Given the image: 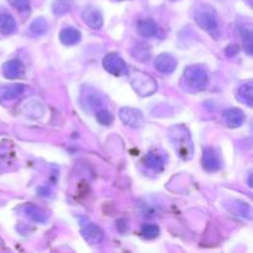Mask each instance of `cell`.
Here are the masks:
<instances>
[{
  "label": "cell",
  "instance_id": "cell-23",
  "mask_svg": "<svg viewBox=\"0 0 253 253\" xmlns=\"http://www.w3.org/2000/svg\"><path fill=\"white\" fill-rule=\"evenodd\" d=\"M132 57L140 62H147L151 58V52L146 44H137L133 47Z\"/></svg>",
  "mask_w": 253,
  "mask_h": 253
},
{
  "label": "cell",
  "instance_id": "cell-9",
  "mask_svg": "<svg viewBox=\"0 0 253 253\" xmlns=\"http://www.w3.org/2000/svg\"><path fill=\"white\" fill-rule=\"evenodd\" d=\"M82 236L84 237L88 244L99 245L104 240V232L98 225L88 224L82 230Z\"/></svg>",
  "mask_w": 253,
  "mask_h": 253
},
{
  "label": "cell",
  "instance_id": "cell-22",
  "mask_svg": "<svg viewBox=\"0 0 253 253\" xmlns=\"http://www.w3.org/2000/svg\"><path fill=\"white\" fill-rule=\"evenodd\" d=\"M47 29H48V24H47L44 17H37L30 25V31L36 36H42V35L46 34Z\"/></svg>",
  "mask_w": 253,
  "mask_h": 253
},
{
  "label": "cell",
  "instance_id": "cell-18",
  "mask_svg": "<svg viewBox=\"0 0 253 253\" xmlns=\"http://www.w3.org/2000/svg\"><path fill=\"white\" fill-rule=\"evenodd\" d=\"M16 30V22L10 14L0 11V32L4 35H10Z\"/></svg>",
  "mask_w": 253,
  "mask_h": 253
},
{
  "label": "cell",
  "instance_id": "cell-6",
  "mask_svg": "<svg viewBox=\"0 0 253 253\" xmlns=\"http://www.w3.org/2000/svg\"><path fill=\"white\" fill-rule=\"evenodd\" d=\"M120 115L121 121H123L125 125L130 126V127L138 128L145 124V118H143V114L141 113L138 109L135 108H128V106H125V108L120 109Z\"/></svg>",
  "mask_w": 253,
  "mask_h": 253
},
{
  "label": "cell",
  "instance_id": "cell-3",
  "mask_svg": "<svg viewBox=\"0 0 253 253\" xmlns=\"http://www.w3.org/2000/svg\"><path fill=\"white\" fill-rule=\"evenodd\" d=\"M185 83L194 90H200L205 88L209 81L207 71L200 66H189L184 71Z\"/></svg>",
  "mask_w": 253,
  "mask_h": 253
},
{
  "label": "cell",
  "instance_id": "cell-29",
  "mask_svg": "<svg viewBox=\"0 0 253 253\" xmlns=\"http://www.w3.org/2000/svg\"><path fill=\"white\" fill-rule=\"evenodd\" d=\"M172 1H174V0H172Z\"/></svg>",
  "mask_w": 253,
  "mask_h": 253
},
{
  "label": "cell",
  "instance_id": "cell-25",
  "mask_svg": "<svg viewBox=\"0 0 253 253\" xmlns=\"http://www.w3.org/2000/svg\"><path fill=\"white\" fill-rule=\"evenodd\" d=\"M95 116H96V120H98L101 125H106V126L111 125L114 121V116L111 115L108 110H104V109L96 111Z\"/></svg>",
  "mask_w": 253,
  "mask_h": 253
},
{
  "label": "cell",
  "instance_id": "cell-1",
  "mask_svg": "<svg viewBox=\"0 0 253 253\" xmlns=\"http://www.w3.org/2000/svg\"><path fill=\"white\" fill-rule=\"evenodd\" d=\"M168 133H169L170 143L177 155L184 161L190 160L194 152V145L189 130L184 125H175L169 128Z\"/></svg>",
  "mask_w": 253,
  "mask_h": 253
},
{
  "label": "cell",
  "instance_id": "cell-27",
  "mask_svg": "<svg viewBox=\"0 0 253 253\" xmlns=\"http://www.w3.org/2000/svg\"><path fill=\"white\" fill-rule=\"evenodd\" d=\"M85 104L86 106H89L90 109H94V110L96 109V110H98V109L103 105V101H101V99L99 98L98 95H95V94H88V95H86Z\"/></svg>",
  "mask_w": 253,
  "mask_h": 253
},
{
  "label": "cell",
  "instance_id": "cell-7",
  "mask_svg": "<svg viewBox=\"0 0 253 253\" xmlns=\"http://www.w3.org/2000/svg\"><path fill=\"white\" fill-rule=\"evenodd\" d=\"M203 167L208 172H217L221 169V156L214 147H205L203 151Z\"/></svg>",
  "mask_w": 253,
  "mask_h": 253
},
{
  "label": "cell",
  "instance_id": "cell-24",
  "mask_svg": "<svg viewBox=\"0 0 253 253\" xmlns=\"http://www.w3.org/2000/svg\"><path fill=\"white\" fill-rule=\"evenodd\" d=\"M141 234L147 240L156 239L160 235V227L155 224H146L141 227Z\"/></svg>",
  "mask_w": 253,
  "mask_h": 253
},
{
  "label": "cell",
  "instance_id": "cell-10",
  "mask_svg": "<svg viewBox=\"0 0 253 253\" xmlns=\"http://www.w3.org/2000/svg\"><path fill=\"white\" fill-rule=\"evenodd\" d=\"M2 73L7 79L21 78L25 73V67L19 59H10L2 67Z\"/></svg>",
  "mask_w": 253,
  "mask_h": 253
},
{
  "label": "cell",
  "instance_id": "cell-17",
  "mask_svg": "<svg viewBox=\"0 0 253 253\" xmlns=\"http://www.w3.org/2000/svg\"><path fill=\"white\" fill-rule=\"evenodd\" d=\"M25 210V214L35 222H39V224H43L46 221L47 216H46V212L41 209L40 207L34 204H27L24 207Z\"/></svg>",
  "mask_w": 253,
  "mask_h": 253
},
{
  "label": "cell",
  "instance_id": "cell-8",
  "mask_svg": "<svg viewBox=\"0 0 253 253\" xmlns=\"http://www.w3.org/2000/svg\"><path fill=\"white\" fill-rule=\"evenodd\" d=\"M155 67L160 73L170 74L177 68V59L169 53H161L156 57Z\"/></svg>",
  "mask_w": 253,
  "mask_h": 253
},
{
  "label": "cell",
  "instance_id": "cell-11",
  "mask_svg": "<svg viewBox=\"0 0 253 253\" xmlns=\"http://www.w3.org/2000/svg\"><path fill=\"white\" fill-rule=\"evenodd\" d=\"M83 20L90 29L98 30L103 26V16H101V12L94 6H88L84 9Z\"/></svg>",
  "mask_w": 253,
  "mask_h": 253
},
{
  "label": "cell",
  "instance_id": "cell-2",
  "mask_svg": "<svg viewBox=\"0 0 253 253\" xmlns=\"http://www.w3.org/2000/svg\"><path fill=\"white\" fill-rule=\"evenodd\" d=\"M194 17L197 24L199 25L204 31L209 32L212 36L216 34L217 29H219L216 12H215V10L212 9L210 5H202L200 7H198L197 11H195Z\"/></svg>",
  "mask_w": 253,
  "mask_h": 253
},
{
  "label": "cell",
  "instance_id": "cell-4",
  "mask_svg": "<svg viewBox=\"0 0 253 253\" xmlns=\"http://www.w3.org/2000/svg\"><path fill=\"white\" fill-rule=\"evenodd\" d=\"M132 88L141 96H150L157 89V83L152 77L146 73H136L135 77L131 81Z\"/></svg>",
  "mask_w": 253,
  "mask_h": 253
},
{
  "label": "cell",
  "instance_id": "cell-26",
  "mask_svg": "<svg viewBox=\"0 0 253 253\" xmlns=\"http://www.w3.org/2000/svg\"><path fill=\"white\" fill-rule=\"evenodd\" d=\"M11 6L19 10L20 12H29L30 11V2L29 0H7Z\"/></svg>",
  "mask_w": 253,
  "mask_h": 253
},
{
  "label": "cell",
  "instance_id": "cell-15",
  "mask_svg": "<svg viewBox=\"0 0 253 253\" xmlns=\"http://www.w3.org/2000/svg\"><path fill=\"white\" fill-rule=\"evenodd\" d=\"M143 163L147 168L155 170V172H162L165 169V160L162 156L157 152H150L143 158Z\"/></svg>",
  "mask_w": 253,
  "mask_h": 253
},
{
  "label": "cell",
  "instance_id": "cell-5",
  "mask_svg": "<svg viewBox=\"0 0 253 253\" xmlns=\"http://www.w3.org/2000/svg\"><path fill=\"white\" fill-rule=\"evenodd\" d=\"M103 66L106 72L116 77L124 76L127 73V66L126 62L124 61L123 57L116 52H111V53L106 54L103 59Z\"/></svg>",
  "mask_w": 253,
  "mask_h": 253
},
{
  "label": "cell",
  "instance_id": "cell-13",
  "mask_svg": "<svg viewBox=\"0 0 253 253\" xmlns=\"http://www.w3.org/2000/svg\"><path fill=\"white\" fill-rule=\"evenodd\" d=\"M224 120L229 127H240L245 123V114L237 108L227 109L224 111Z\"/></svg>",
  "mask_w": 253,
  "mask_h": 253
},
{
  "label": "cell",
  "instance_id": "cell-14",
  "mask_svg": "<svg viewBox=\"0 0 253 253\" xmlns=\"http://www.w3.org/2000/svg\"><path fill=\"white\" fill-rule=\"evenodd\" d=\"M82 39V34L76 27H64L59 32V40L66 46H74Z\"/></svg>",
  "mask_w": 253,
  "mask_h": 253
},
{
  "label": "cell",
  "instance_id": "cell-12",
  "mask_svg": "<svg viewBox=\"0 0 253 253\" xmlns=\"http://www.w3.org/2000/svg\"><path fill=\"white\" fill-rule=\"evenodd\" d=\"M25 85L24 84H14V85L0 86V101H12L15 99L20 98L24 94Z\"/></svg>",
  "mask_w": 253,
  "mask_h": 253
},
{
  "label": "cell",
  "instance_id": "cell-28",
  "mask_svg": "<svg viewBox=\"0 0 253 253\" xmlns=\"http://www.w3.org/2000/svg\"><path fill=\"white\" fill-rule=\"evenodd\" d=\"M225 52H226V54L229 57H235V56H237V54H239L240 47L237 46V44H230V46L226 47Z\"/></svg>",
  "mask_w": 253,
  "mask_h": 253
},
{
  "label": "cell",
  "instance_id": "cell-20",
  "mask_svg": "<svg viewBox=\"0 0 253 253\" xmlns=\"http://www.w3.org/2000/svg\"><path fill=\"white\" fill-rule=\"evenodd\" d=\"M74 6V0H54L52 2V12L54 15H61L67 14L71 11Z\"/></svg>",
  "mask_w": 253,
  "mask_h": 253
},
{
  "label": "cell",
  "instance_id": "cell-21",
  "mask_svg": "<svg viewBox=\"0 0 253 253\" xmlns=\"http://www.w3.org/2000/svg\"><path fill=\"white\" fill-rule=\"evenodd\" d=\"M241 36L244 40V48L246 51L247 54L253 53V41H252V27L251 25H244L241 26Z\"/></svg>",
  "mask_w": 253,
  "mask_h": 253
},
{
  "label": "cell",
  "instance_id": "cell-19",
  "mask_svg": "<svg viewBox=\"0 0 253 253\" xmlns=\"http://www.w3.org/2000/svg\"><path fill=\"white\" fill-rule=\"evenodd\" d=\"M237 99L247 106L253 105V86L251 82L242 84L237 90Z\"/></svg>",
  "mask_w": 253,
  "mask_h": 253
},
{
  "label": "cell",
  "instance_id": "cell-16",
  "mask_svg": "<svg viewBox=\"0 0 253 253\" xmlns=\"http://www.w3.org/2000/svg\"><path fill=\"white\" fill-rule=\"evenodd\" d=\"M137 31L143 37H153L157 35L158 26L152 19H143L138 21Z\"/></svg>",
  "mask_w": 253,
  "mask_h": 253
}]
</instances>
